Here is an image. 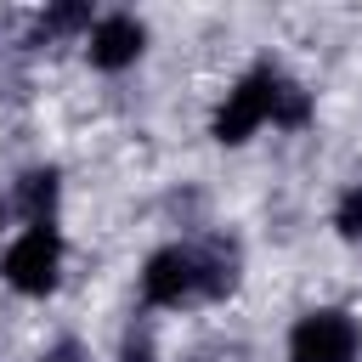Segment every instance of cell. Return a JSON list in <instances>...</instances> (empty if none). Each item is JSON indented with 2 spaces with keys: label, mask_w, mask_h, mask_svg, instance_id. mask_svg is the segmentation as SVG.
<instances>
[{
  "label": "cell",
  "mask_w": 362,
  "mask_h": 362,
  "mask_svg": "<svg viewBox=\"0 0 362 362\" xmlns=\"http://www.w3.org/2000/svg\"><path fill=\"white\" fill-rule=\"evenodd\" d=\"M85 17H90L85 6H57V11H45V23H40V28H45V34H68V28H79Z\"/></svg>",
  "instance_id": "9c48e42d"
},
{
  "label": "cell",
  "mask_w": 362,
  "mask_h": 362,
  "mask_svg": "<svg viewBox=\"0 0 362 362\" xmlns=\"http://www.w3.org/2000/svg\"><path fill=\"white\" fill-rule=\"evenodd\" d=\"M57 266H62V243H57L51 226H28V232L6 249V260H0L6 283L23 288V294H51V288H57Z\"/></svg>",
  "instance_id": "3957f363"
},
{
  "label": "cell",
  "mask_w": 362,
  "mask_h": 362,
  "mask_svg": "<svg viewBox=\"0 0 362 362\" xmlns=\"http://www.w3.org/2000/svg\"><path fill=\"white\" fill-rule=\"evenodd\" d=\"M334 226H339L345 238H362V187H351V192L339 198V215H334Z\"/></svg>",
  "instance_id": "ba28073f"
},
{
  "label": "cell",
  "mask_w": 362,
  "mask_h": 362,
  "mask_svg": "<svg viewBox=\"0 0 362 362\" xmlns=\"http://www.w3.org/2000/svg\"><path fill=\"white\" fill-rule=\"evenodd\" d=\"M45 362H85V351H79V345H57Z\"/></svg>",
  "instance_id": "30bf717a"
},
{
  "label": "cell",
  "mask_w": 362,
  "mask_h": 362,
  "mask_svg": "<svg viewBox=\"0 0 362 362\" xmlns=\"http://www.w3.org/2000/svg\"><path fill=\"white\" fill-rule=\"evenodd\" d=\"M305 113H311L305 90H300V85H283V90H277V107H272V119H277V124H288V130H300V124H305Z\"/></svg>",
  "instance_id": "52a82bcc"
},
{
  "label": "cell",
  "mask_w": 362,
  "mask_h": 362,
  "mask_svg": "<svg viewBox=\"0 0 362 362\" xmlns=\"http://www.w3.org/2000/svg\"><path fill=\"white\" fill-rule=\"evenodd\" d=\"M141 45H147V28H141L136 17H102V23L90 28V45H85V51H90L96 68L113 74V68H130V62L141 57Z\"/></svg>",
  "instance_id": "5b68a950"
},
{
  "label": "cell",
  "mask_w": 362,
  "mask_h": 362,
  "mask_svg": "<svg viewBox=\"0 0 362 362\" xmlns=\"http://www.w3.org/2000/svg\"><path fill=\"white\" fill-rule=\"evenodd\" d=\"M192 288H198L192 249H158V255H147V266H141V300L147 305H181Z\"/></svg>",
  "instance_id": "277c9868"
},
{
  "label": "cell",
  "mask_w": 362,
  "mask_h": 362,
  "mask_svg": "<svg viewBox=\"0 0 362 362\" xmlns=\"http://www.w3.org/2000/svg\"><path fill=\"white\" fill-rule=\"evenodd\" d=\"M17 204H23V215L40 226V221L51 215V204H57V170H28L23 187H17Z\"/></svg>",
  "instance_id": "8992f818"
},
{
  "label": "cell",
  "mask_w": 362,
  "mask_h": 362,
  "mask_svg": "<svg viewBox=\"0 0 362 362\" xmlns=\"http://www.w3.org/2000/svg\"><path fill=\"white\" fill-rule=\"evenodd\" d=\"M362 334L345 311H311L288 328V362H356Z\"/></svg>",
  "instance_id": "7a4b0ae2"
},
{
  "label": "cell",
  "mask_w": 362,
  "mask_h": 362,
  "mask_svg": "<svg viewBox=\"0 0 362 362\" xmlns=\"http://www.w3.org/2000/svg\"><path fill=\"white\" fill-rule=\"evenodd\" d=\"M0 221H6V204H0Z\"/></svg>",
  "instance_id": "8fae6325"
},
{
  "label": "cell",
  "mask_w": 362,
  "mask_h": 362,
  "mask_svg": "<svg viewBox=\"0 0 362 362\" xmlns=\"http://www.w3.org/2000/svg\"><path fill=\"white\" fill-rule=\"evenodd\" d=\"M277 90H283V79L272 74V68H249L232 90H226V102H221V113H215V141H249V130L260 124V119H272V107H277Z\"/></svg>",
  "instance_id": "6da1fadb"
}]
</instances>
